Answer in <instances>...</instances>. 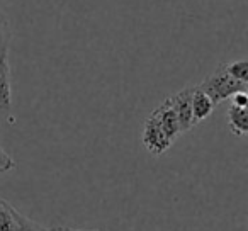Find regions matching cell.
<instances>
[{
  "label": "cell",
  "mask_w": 248,
  "mask_h": 231,
  "mask_svg": "<svg viewBox=\"0 0 248 231\" xmlns=\"http://www.w3.org/2000/svg\"><path fill=\"white\" fill-rule=\"evenodd\" d=\"M197 87L209 95V99L213 100L214 106L230 99L233 93L240 92V90H247V83L233 78L226 72V68H224V63H219L216 66V70L207 78H204Z\"/></svg>",
  "instance_id": "1"
},
{
  "label": "cell",
  "mask_w": 248,
  "mask_h": 231,
  "mask_svg": "<svg viewBox=\"0 0 248 231\" xmlns=\"http://www.w3.org/2000/svg\"><path fill=\"white\" fill-rule=\"evenodd\" d=\"M143 145L146 146L152 155H162L167 150L172 146L173 141H170L169 136L163 133V129L160 128V124L156 123V119L153 118L152 114L148 116V119L145 121V126H143Z\"/></svg>",
  "instance_id": "2"
},
{
  "label": "cell",
  "mask_w": 248,
  "mask_h": 231,
  "mask_svg": "<svg viewBox=\"0 0 248 231\" xmlns=\"http://www.w3.org/2000/svg\"><path fill=\"white\" fill-rule=\"evenodd\" d=\"M190 97H192V87H186L180 92L173 93L172 97H169V102L172 106V109L175 110L177 119L182 133H187L189 129H192L194 126V118H192V107H190Z\"/></svg>",
  "instance_id": "3"
},
{
  "label": "cell",
  "mask_w": 248,
  "mask_h": 231,
  "mask_svg": "<svg viewBox=\"0 0 248 231\" xmlns=\"http://www.w3.org/2000/svg\"><path fill=\"white\" fill-rule=\"evenodd\" d=\"M152 116L156 119V123H158L160 128L163 129V133L169 136L170 141H175V139L182 135V129H180L175 110L172 109V106H170V102L167 99L153 110Z\"/></svg>",
  "instance_id": "4"
},
{
  "label": "cell",
  "mask_w": 248,
  "mask_h": 231,
  "mask_svg": "<svg viewBox=\"0 0 248 231\" xmlns=\"http://www.w3.org/2000/svg\"><path fill=\"white\" fill-rule=\"evenodd\" d=\"M190 107H192V118H194V124H199L204 119H207L213 114L214 110V104L209 99L206 92L199 89V87H192V97H190Z\"/></svg>",
  "instance_id": "5"
},
{
  "label": "cell",
  "mask_w": 248,
  "mask_h": 231,
  "mask_svg": "<svg viewBox=\"0 0 248 231\" xmlns=\"http://www.w3.org/2000/svg\"><path fill=\"white\" fill-rule=\"evenodd\" d=\"M9 56L0 58V114H9L12 110V85Z\"/></svg>",
  "instance_id": "6"
},
{
  "label": "cell",
  "mask_w": 248,
  "mask_h": 231,
  "mask_svg": "<svg viewBox=\"0 0 248 231\" xmlns=\"http://www.w3.org/2000/svg\"><path fill=\"white\" fill-rule=\"evenodd\" d=\"M226 119H228V126H230V129H231V133H233V135L243 138V136L248 133L247 107L234 106V104H231L230 109H228Z\"/></svg>",
  "instance_id": "7"
},
{
  "label": "cell",
  "mask_w": 248,
  "mask_h": 231,
  "mask_svg": "<svg viewBox=\"0 0 248 231\" xmlns=\"http://www.w3.org/2000/svg\"><path fill=\"white\" fill-rule=\"evenodd\" d=\"M0 231H19V211L0 196Z\"/></svg>",
  "instance_id": "8"
},
{
  "label": "cell",
  "mask_w": 248,
  "mask_h": 231,
  "mask_svg": "<svg viewBox=\"0 0 248 231\" xmlns=\"http://www.w3.org/2000/svg\"><path fill=\"white\" fill-rule=\"evenodd\" d=\"M11 26H9L7 15L0 9V58L9 56V46H11Z\"/></svg>",
  "instance_id": "9"
},
{
  "label": "cell",
  "mask_w": 248,
  "mask_h": 231,
  "mask_svg": "<svg viewBox=\"0 0 248 231\" xmlns=\"http://www.w3.org/2000/svg\"><path fill=\"white\" fill-rule=\"evenodd\" d=\"M224 68L233 78L240 80V82L248 83V62L247 60H238L233 63H224Z\"/></svg>",
  "instance_id": "10"
},
{
  "label": "cell",
  "mask_w": 248,
  "mask_h": 231,
  "mask_svg": "<svg viewBox=\"0 0 248 231\" xmlns=\"http://www.w3.org/2000/svg\"><path fill=\"white\" fill-rule=\"evenodd\" d=\"M16 169V162L7 152H5L2 146H0V173L11 172V170Z\"/></svg>",
  "instance_id": "11"
},
{
  "label": "cell",
  "mask_w": 248,
  "mask_h": 231,
  "mask_svg": "<svg viewBox=\"0 0 248 231\" xmlns=\"http://www.w3.org/2000/svg\"><path fill=\"white\" fill-rule=\"evenodd\" d=\"M19 231H41V226L26 217L22 213H19Z\"/></svg>",
  "instance_id": "12"
},
{
  "label": "cell",
  "mask_w": 248,
  "mask_h": 231,
  "mask_svg": "<svg viewBox=\"0 0 248 231\" xmlns=\"http://www.w3.org/2000/svg\"><path fill=\"white\" fill-rule=\"evenodd\" d=\"M230 99H231V104H234V106L248 107V93H247V90H240V92L233 93Z\"/></svg>",
  "instance_id": "13"
},
{
  "label": "cell",
  "mask_w": 248,
  "mask_h": 231,
  "mask_svg": "<svg viewBox=\"0 0 248 231\" xmlns=\"http://www.w3.org/2000/svg\"><path fill=\"white\" fill-rule=\"evenodd\" d=\"M41 231H85V230H73V228L68 226H53V228H43ZM87 231H99V230H87Z\"/></svg>",
  "instance_id": "14"
}]
</instances>
